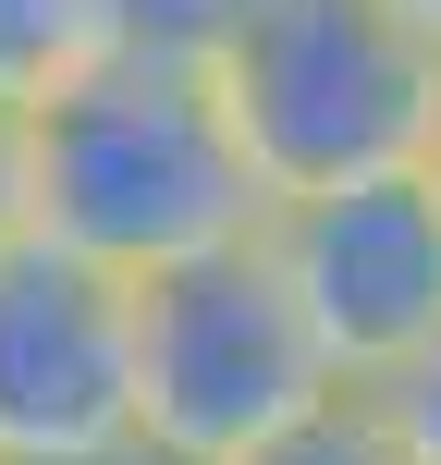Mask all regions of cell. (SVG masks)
Instances as JSON below:
<instances>
[{"label": "cell", "mask_w": 441, "mask_h": 465, "mask_svg": "<svg viewBox=\"0 0 441 465\" xmlns=\"http://www.w3.org/2000/svg\"><path fill=\"white\" fill-rule=\"evenodd\" d=\"M270 209L282 196L233 123L221 74L185 49H111L62 98H37V232L111 257L123 282L257 245Z\"/></svg>", "instance_id": "1"}, {"label": "cell", "mask_w": 441, "mask_h": 465, "mask_svg": "<svg viewBox=\"0 0 441 465\" xmlns=\"http://www.w3.org/2000/svg\"><path fill=\"white\" fill-rule=\"evenodd\" d=\"M147 282L62 232L0 245V465H147L135 417Z\"/></svg>", "instance_id": "4"}, {"label": "cell", "mask_w": 441, "mask_h": 465, "mask_svg": "<svg viewBox=\"0 0 441 465\" xmlns=\"http://www.w3.org/2000/svg\"><path fill=\"white\" fill-rule=\"evenodd\" d=\"M331 404H356V392L319 355V331H306L270 232L147 282V343H135L147 465H257L270 441L319 429Z\"/></svg>", "instance_id": "3"}, {"label": "cell", "mask_w": 441, "mask_h": 465, "mask_svg": "<svg viewBox=\"0 0 441 465\" xmlns=\"http://www.w3.org/2000/svg\"><path fill=\"white\" fill-rule=\"evenodd\" d=\"M405 13H417V25H429V37H441V0H405Z\"/></svg>", "instance_id": "11"}, {"label": "cell", "mask_w": 441, "mask_h": 465, "mask_svg": "<svg viewBox=\"0 0 441 465\" xmlns=\"http://www.w3.org/2000/svg\"><path fill=\"white\" fill-rule=\"evenodd\" d=\"M270 196H331L429 172L441 147V37L405 0H257L209 49Z\"/></svg>", "instance_id": "2"}, {"label": "cell", "mask_w": 441, "mask_h": 465, "mask_svg": "<svg viewBox=\"0 0 441 465\" xmlns=\"http://www.w3.org/2000/svg\"><path fill=\"white\" fill-rule=\"evenodd\" d=\"M246 13L257 0H123V49H185V62H209Z\"/></svg>", "instance_id": "8"}, {"label": "cell", "mask_w": 441, "mask_h": 465, "mask_svg": "<svg viewBox=\"0 0 441 465\" xmlns=\"http://www.w3.org/2000/svg\"><path fill=\"white\" fill-rule=\"evenodd\" d=\"M429 184H441V147H429Z\"/></svg>", "instance_id": "12"}, {"label": "cell", "mask_w": 441, "mask_h": 465, "mask_svg": "<svg viewBox=\"0 0 441 465\" xmlns=\"http://www.w3.org/2000/svg\"><path fill=\"white\" fill-rule=\"evenodd\" d=\"M13 232H37V111L0 98V245Z\"/></svg>", "instance_id": "10"}, {"label": "cell", "mask_w": 441, "mask_h": 465, "mask_svg": "<svg viewBox=\"0 0 441 465\" xmlns=\"http://www.w3.org/2000/svg\"><path fill=\"white\" fill-rule=\"evenodd\" d=\"M257 465H405V453H393V429H380L368 404H331L319 429H295V441H270Z\"/></svg>", "instance_id": "9"}, {"label": "cell", "mask_w": 441, "mask_h": 465, "mask_svg": "<svg viewBox=\"0 0 441 465\" xmlns=\"http://www.w3.org/2000/svg\"><path fill=\"white\" fill-rule=\"evenodd\" d=\"M270 257L295 282L319 355L344 368V392H380L393 368H417L441 343V184L429 172L282 196L270 209Z\"/></svg>", "instance_id": "5"}, {"label": "cell", "mask_w": 441, "mask_h": 465, "mask_svg": "<svg viewBox=\"0 0 441 465\" xmlns=\"http://www.w3.org/2000/svg\"><path fill=\"white\" fill-rule=\"evenodd\" d=\"M356 404L393 429V453H405V465H441V343L417 355V368H393L380 392H356Z\"/></svg>", "instance_id": "7"}, {"label": "cell", "mask_w": 441, "mask_h": 465, "mask_svg": "<svg viewBox=\"0 0 441 465\" xmlns=\"http://www.w3.org/2000/svg\"><path fill=\"white\" fill-rule=\"evenodd\" d=\"M123 49V0H0V98L37 111Z\"/></svg>", "instance_id": "6"}]
</instances>
